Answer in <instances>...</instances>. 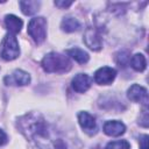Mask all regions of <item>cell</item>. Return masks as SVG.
<instances>
[{"instance_id": "cell-1", "label": "cell", "mask_w": 149, "mask_h": 149, "mask_svg": "<svg viewBox=\"0 0 149 149\" xmlns=\"http://www.w3.org/2000/svg\"><path fill=\"white\" fill-rule=\"evenodd\" d=\"M21 130L30 137L40 149H80V142L44 120L40 114L24 115L19 121Z\"/></svg>"}, {"instance_id": "cell-2", "label": "cell", "mask_w": 149, "mask_h": 149, "mask_svg": "<svg viewBox=\"0 0 149 149\" xmlns=\"http://www.w3.org/2000/svg\"><path fill=\"white\" fill-rule=\"evenodd\" d=\"M41 65L43 68V70L45 72L49 73H63V72H68L72 64L71 61L69 59L68 56L59 54V52H49L47 54L42 62Z\"/></svg>"}, {"instance_id": "cell-3", "label": "cell", "mask_w": 149, "mask_h": 149, "mask_svg": "<svg viewBox=\"0 0 149 149\" xmlns=\"http://www.w3.org/2000/svg\"><path fill=\"white\" fill-rule=\"evenodd\" d=\"M20 55V48L17 40L15 35L8 33L2 43H1V49H0V56L5 61H13Z\"/></svg>"}, {"instance_id": "cell-4", "label": "cell", "mask_w": 149, "mask_h": 149, "mask_svg": "<svg viewBox=\"0 0 149 149\" xmlns=\"http://www.w3.org/2000/svg\"><path fill=\"white\" fill-rule=\"evenodd\" d=\"M28 34L37 43H42L47 37V20L42 16L34 17L28 23Z\"/></svg>"}, {"instance_id": "cell-5", "label": "cell", "mask_w": 149, "mask_h": 149, "mask_svg": "<svg viewBox=\"0 0 149 149\" xmlns=\"http://www.w3.org/2000/svg\"><path fill=\"white\" fill-rule=\"evenodd\" d=\"M116 76V71L109 66H102L94 72V81L100 85H108L111 84Z\"/></svg>"}, {"instance_id": "cell-6", "label": "cell", "mask_w": 149, "mask_h": 149, "mask_svg": "<svg viewBox=\"0 0 149 149\" xmlns=\"http://www.w3.org/2000/svg\"><path fill=\"white\" fill-rule=\"evenodd\" d=\"M5 83L7 85H15V86H23L30 83V76L28 72L23 70H14L9 76L5 77Z\"/></svg>"}, {"instance_id": "cell-7", "label": "cell", "mask_w": 149, "mask_h": 149, "mask_svg": "<svg viewBox=\"0 0 149 149\" xmlns=\"http://www.w3.org/2000/svg\"><path fill=\"white\" fill-rule=\"evenodd\" d=\"M78 122L84 132L88 135H93L97 133V122L93 115L87 112H79L78 113Z\"/></svg>"}, {"instance_id": "cell-8", "label": "cell", "mask_w": 149, "mask_h": 149, "mask_svg": "<svg viewBox=\"0 0 149 149\" xmlns=\"http://www.w3.org/2000/svg\"><path fill=\"white\" fill-rule=\"evenodd\" d=\"M127 97L134 102H142L144 105H147L148 102V91L143 86L137 84H134L128 88Z\"/></svg>"}, {"instance_id": "cell-9", "label": "cell", "mask_w": 149, "mask_h": 149, "mask_svg": "<svg viewBox=\"0 0 149 149\" xmlns=\"http://www.w3.org/2000/svg\"><path fill=\"white\" fill-rule=\"evenodd\" d=\"M84 42L85 44L92 50H100L101 49V37L95 28H87L84 34Z\"/></svg>"}, {"instance_id": "cell-10", "label": "cell", "mask_w": 149, "mask_h": 149, "mask_svg": "<svg viewBox=\"0 0 149 149\" xmlns=\"http://www.w3.org/2000/svg\"><path fill=\"white\" fill-rule=\"evenodd\" d=\"M104 133L108 136H120L126 132V126L118 120H111L106 121L104 123Z\"/></svg>"}, {"instance_id": "cell-11", "label": "cell", "mask_w": 149, "mask_h": 149, "mask_svg": "<svg viewBox=\"0 0 149 149\" xmlns=\"http://www.w3.org/2000/svg\"><path fill=\"white\" fill-rule=\"evenodd\" d=\"M91 86V78L86 73H78L72 79V87L78 93L86 92Z\"/></svg>"}, {"instance_id": "cell-12", "label": "cell", "mask_w": 149, "mask_h": 149, "mask_svg": "<svg viewBox=\"0 0 149 149\" xmlns=\"http://www.w3.org/2000/svg\"><path fill=\"white\" fill-rule=\"evenodd\" d=\"M5 24H6L7 29H8V31L10 34L15 35V34L20 33L23 22L17 16H15L13 14H9V15H6V17H5Z\"/></svg>"}, {"instance_id": "cell-13", "label": "cell", "mask_w": 149, "mask_h": 149, "mask_svg": "<svg viewBox=\"0 0 149 149\" xmlns=\"http://www.w3.org/2000/svg\"><path fill=\"white\" fill-rule=\"evenodd\" d=\"M61 27L64 31L66 33H73V31H77L81 28L79 21L72 16H65L63 20H62V23H61Z\"/></svg>"}, {"instance_id": "cell-14", "label": "cell", "mask_w": 149, "mask_h": 149, "mask_svg": "<svg viewBox=\"0 0 149 149\" xmlns=\"http://www.w3.org/2000/svg\"><path fill=\"white\" fill-rule=\"evenodd\" d=\"M66 54L71 57V58H73L76 62H78L79 64H84V63H86L87 61H88V54L86 52V51H84L83 49H80V48H72V49H69V50H66Z\"/></svg>"}, {"instance_id": "cell-15", "label": "cell", "mask_w": 149, "mask_h": 149, "mask_svg": "<svg viewBox=\"0 0 149 149\" xmlns=\"http://www.w3.org/2000/svg\"><path fill=\"white\" fill-rule=\"evenodd\" d=\"M130 62V65L132 68L135 70V71H143L147 66V61H146V57L142 55V54H135L134 56H132V58L129 59Z\"/></svg>"}, {"instance_id": "cell-16", "label": "cell", "mask_w": 149, "mask_h": 149, "mask_svg": "<svg viewBox=\"0 0 149 149\" xmlns=\"http://www.w3.org/2000/svg\"><path fill=\"white\" fill-rule=\"evenodd\" d=\"M20 7H21V10H22L23 14L31 15V14H34V13H36L38 10L40 2L38 1H31V0L20 1Z\"/></svg>"}, {"instance_id": "cell-17", "label": "cell", "mask_w": 149, "mask_h": 149, "mask_svg": "<svg viewBox=\"0 0 149 149\" xmlns=\"http://www.w3.org/2000/svg\"><path fill=\"white\" fill-rule=\"evenodd\" d=\"M105 149H130V144L126 140H118L107 143Z\"/></svg>"}, {"instance_id": "cell-18", "label": "cell", "mask_w": 149, "mask_h": 149, "mask_svg": "<svg viewBox=\"0 0 149 149\" xmlns=\"http://www.w3.org/2000/svg\"><path fill=\"white\" fill-rule=\"evenodd\" d=\"M129 59H130V56H129V54H128V51H120V52H118L116 54V56H115V61H116V63L121 66H125V65H127L128 64V62H129Z\"/></svg>"}, {"instance_id": "cell-19", "label": "cell", "mask_w": 149, "mask_h": 149, "mask_svg": "<svg viewBox=\"0 0 149 149\" xmlns=\"http://www.w3.org/2000/svg\"><path fill=\"white\" fill-rule=\"evenodd\" d=\"M140 149H148V135L140 136Z\"/></svg>"}, {"instance_id": "cell-20", "label": "cell", "mask_w": 149, "mask_h": 149, "mask_svg": "<svg viewBox=\"0 0 149 149\" xmlns=\"http://www.w3.org/2000/svg\"><path fill=\"white\" fill-rule=\"evenodd\" d=\"M6 142H7V135L2 129H0V147L3 146Z\"/></svg>"}, {"instance_id": "cell-21", "label": "cell", "mask_w": 149, "mask_h": 149, "mask_svg": "<svg viewBox=\"0 0 149 149\" xmlns=\"http://www.w3.org/2000/svg\"><path fill=\"white\" fill-rule=\"evenodd\" d=\"M55 5H56V6H58V7L65 8V7L71 6V5H72V2H71V1H68V2H65V1H55Z\"/></svg>"}]
</instances>
